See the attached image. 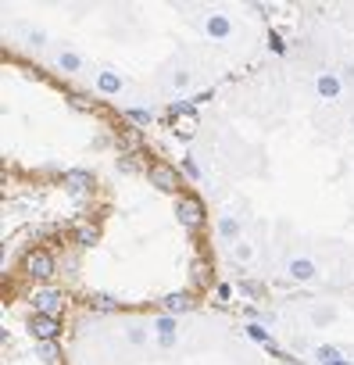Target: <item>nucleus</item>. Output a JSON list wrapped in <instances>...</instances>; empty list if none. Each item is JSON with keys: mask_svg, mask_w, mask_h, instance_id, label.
I'll use <instances>...</instances> for the list:
<instances>
[{"mask_svg": "<svg viewBox=\"0 0 354 365\" xmlns=\"http://www.w3.org/2000/svg\"><path fill=\"white\" fill-rule=\"evenodd\" d=\"M29 43H33V47H43V43H47V36H43L40 29H29Z\"/></svg>", "mask_w": 354, "mask_h": 365, "instance_id": "nucleus-25", "label": "nucleus"}, {"mask_svg": "<svg viewBox=\"0 0 354 365\" xmlns=\"http://www.w3.org/2000/svg\"><path fill=\"white\" fill-rule=\"evenodd\" d=\"M340 354H343V351H340V347H326V344H322V347H318V351H315V358H318V361H322V365H336V361H343V358H340Z\"/></svg>", "mask_w": 354, "mask_h": 365, "instance_id": "nucleus-14", "label": "nucleus"}, {"mask_svg": "<svg viewBox=\"0 0 354 365\" xmlns=\"http://www.w3.org/2000/svg\"><path fill=\"white\" fill-rule=\"evenodd\" d=\"M58 68H61V72H79V68H83V58L72 54V51H61V54H58Z\"/></svg>", "mask_w": 354, "mask_h": 365, "instance_id": "nucleus-13", "label": "nucleus"}, {"mask_svg": "<svg viewBox=\"0 0 354 365\" xmlns=\"http://www.w3.org/2000/svg\"><path fill=\"white\" fill-rule=\"evenodd\" d=\"M269 43H272V51H276V54H283V40H279L276 33H272V40H269Z\"/></svg>", "mask_w": 354, "mask_h": 365, "instance_id": "nucleus-28", "label": "nucleus"}, {"mask_svg": "<svg viewBox=\"0 0 354 365\" xmlns=\"http://www.w3.org/2000/svg\"><path fill=\"white\" fill-rule=\"evenodd\" d=\"M154 329H157L161 336H172V333H175V319H172V315H161V319L154 322Z\"/></svg>", "mask_w": 354, "mask_h": 365, "instance_id": "nucleus-16", "label": "nucleus"}, {"mask_svg": "<svg viewBox=\"0 0 354 365\" xmlns=\"http://www.w3.org/2000/svg\"><path fill=\"white\" fill-rule=\"evenodd\" d=\"M340 76L336 72H318V79H315V90H318V97L322 101H336L340 97Z\"/></svg>", "mask_w": 354, "mask_h": 365, "instance_id": "nucleus-6", "label": "nucleus"}, {"mask_svg": "<svg viewBox=\"0 0 354 365\" xmlns=\"http://www.w3.org/2000/svg\"><path fill=\"white\" fill-rule=\"evenodd\" d=\"M336 365H354V358H343V361H336Z\"/></svg>", "mask_w": 354, "mask_h": 365, "instance_id": "nucleus-29", "label": "nucleus"}, {"mask_svg": "<svg viewBox=\"0 0 354 365\" xmlns=\"http://www.w3.org/2000/svg\"><path fill=\"white\" fill-rule=\"evenodd\" d=\"M247 333H251L254 340H261V344H272V336H269V333H265L261 326H247Z\"/></svg>", "mask_w": 354, "mask_h": 365, "instance_id": "nucleus-21", "label": "nucleus"}, {"mask_svg": "<svg viewBox=\"0 0 354 365\" xmlns=\"http://www.w3.org/2000/svg\"><path fill=\"white\" fill-rule=\"evenodd\" d=\"M65 179H68V187H72V190H79V194L93 187V175H90V172H68Z\"/></svg>", "mask_w": 354, "mask_h": 365, "instance_id": "nucleus-12", "label": "nucleus"}, {"mask_svg": "<svg viewBox=\"0 0 354 365\" xmlns=\"http://www.w3.org/2000/svg\"><path fill=\"white\" fill-rule=\"evenodd\" d=\"M26 272H29L33 279H51V276H54V255L43 251V247L29 251V255H26Z\"/></svg>", "mask_w": 354, "mask_h": 365, "instance_id": "nucleus-1", "label": "nucleus"}, {"mask_svg": "<svg viewBox=\"0 0 354 365\" xmlns=\"http://www.w3.org/2000/svg\"><path fill=\"white\" fill-rule=\"evenodd\" d=\"M79 240H83V244H93V240H97V230H93V226H83V230H79Z\"/></svg>", "mask_w": 354, "mask_h": 365, "instance_id": "nucleus-22", "label": "nucleus"}, {"mask_svg": "<svg viewBox=\"0 0 354 365\" xmlns=\"http://www.w3.org/2000/svg\"><path fill=\"white\" fill-rule=\"evenodd\" d=\"M347 76H350V79H354V65H347Z\"/></svg>", "mask_w": 354, "mask_h": 365, "instance_id": "nucleus-30", "label": "nucleus"}, {"mask_svg": "<svg viewBox=\"0 0 354 365\" xmlns=\"http://www.w3.org/2000/svg\"><path fill=\"white\" fill-rule=\"evenodd\" d=\"M172 115H194V104H190V101H187V104H183V101L172 104Z\"/></svg>", "mask_w": 354, "mask_h": 365, "instance_id": "nucleus-23", "label": "nucleus"}, {"mask_svg": "<svg viewBox=\"0 0 354 365\" xmlns=\"http://www.w3.org/2000/svg\"><path fill=\"white\" fill-rule=\"evenodd\" d=\"M125 115H129L132 122H140V125H147V122H150V111H143V108H129Z\"/></svg>", "mask_w": 354, "mask_h": 365, "instance_id": "nucleus-20", "label": "nucleus"}, {"mask_svg": "<svg viewBox=\"0 0 354 365\" xmlns=\"http://www.w3.org/2000/svg\"><path fill=\"white\" fill-rule=\"evenodd\" d=\"M204 33L215 36V40H226V36L233 33V22H229L226 15H208V19H204Z\"/></svg>", "mask_w": 354, "mask_h": 365, "instance_id": "nucleus-8", "label": "nucleus"}, {"mask_svg": "<svg viewBox=\"0 0 354 365\" xmlns=\"http://www.w3.org/2000/svg\"><path fill=\"white\" fill-rule=\"evenodd\" d=\"M183 168H187V175H194V179H201V168L194 165V158H187V161H183Z\"/></svg>", "mask_w": 354, "mask_h": 365, "instance_id": "nucleus-26", "label": "nucleus"}, {"mask_svg": "<svg viewBox=\"0 0 354 365\" xmlns=\"http://www.w3.org/2000/svg\"><path fill=\"white\" fill-rule=\"evenodd\" d=\"M29 333L43 344V340H54V336L61 333V326H58V319H51V315H33V319H29Z\"/></svg>", "mask_w": 354, "mask_h": 365, "instance_id": "nucleus-5", "label": "nucleus"}, {"mask_svg": "<svg viewBox=\"0 0 354 365\" xmlns=\"http://www.w3.org/2000/svg\"><path fill=\"white\" fill-rule=\"evenodd\" d=\"M93 308H97V312H115V308H118V301H111V297H100V294H97V297H93Z\"/></svg>", "mask_w": 354, "mask_h": 365, "instance_id": "nucleus-18", "label": "nucleus"}, {"mask_svg": "<svg viewBox=\"0 0 354 365\" xmlns=\"http://www.w3.org/2000/svg\"><path fill=\"white\" fill-rule=\"evenodd\" d=\"M161 304H165V312H168V315H179V312H190V308H194V297L179 290V294H168Z\"/></svg>", "mask_w": 354, "mask_h": 365, "instance_id": "nucleus-9", "label": "nucleus"}, {"mask_svg": "<svg viewBox=\"0 0 354 365\" xmlns=\"http://www.w3.org/2000/svg\"><path fill=\"white\" fill-rule=\"evenodd\" d=\"M172 83H175V86H187V83H190V72H175Z\"/></svg>", "mask_w": 354, "mask_h": 365, "instance_id": "nucleus-27", "label": "nucleus"}, {"mask_svg": "<svg viewBox=\"0 0 354 365\" xmlns=\"http://www.w3.org/2000/svg\"><path fill=\"white\" fill-rule=\"evenodd\" d=\"M125 336H129V344H143V340H147V329H143V326H129Z\"/></svg>", "mask_w": 354, "mask_h": 365, "instance_id": "nucleus-19", "label": "nucleus"}, {"mask_svg": "<svg viewBox=\"0 0 354 365\" xmlns=\"http://www.w3.org/2000/svg\"><path fill=\"white\" fill-rule=\"evenodd\" d=\"M286 272H290V279H297V283H311V279L318 276L315 262H308V258H293V262L286 265Z\"/></svg>", "mask_w": 354, "mask_h": 365, "instance_id": "nucleus-7", "label": "nucleus"}, {"mask_svg": "<svg viewBox=\"0 0 354 365\" xmlns=\"http://www.w3.org/2000/svg\"><path fill=\"white\" fill-rule=\"evenodd\" d=\"M175 219H179L183 226H190V230H197L204 222V205L197 197H179L175 201Z\"/></svg>", "mask_w": 354, "mask_h": 365, "instance_id": "nucleus-2", "label": "nucleus"}, {"mask_svg": "<svg viewBox=\"0 0 354 365\" xmlns=\"http://www.w3.org/2000/svg\"><path fill=\"white\" fill-rule=\"evenodd\" d=\"M150 182H154L157 190H165V194L179 190V175H175V168H168V165H154L150 168Z\"/></svg>", "mask_w": 354, "mask_h": 365, "instance_id": "nucleus-4", "label": "nucleus"}, {"mask_svg": "<svg viewBox=\"0 0 354 365\" xmlns=\"http://www.w3.org/2000/svg\"><path fill=\"white\" fill-rule=\"evenodd\" d=\"M97 90H100V93H118V90H122V79H118L115 72H100V76H97Z\"/></svg>", "mask_w": 354, "mask_h": 365, "instance_id": "nucleus-11", "label": "nucleus"}, {"mask_svg": "<svg viewBox=\"0 0 354 365\" xmlns=\"http://www.w3.org/2000/svg\"><path fill=\"white\" fill-rule=\"evenodd\" d=\"M175 136H179V140H190V136H194V122H183L179 129H175Z\"/></svg>", "mask_w": 354, "mask_h": 365, "instance_id": "nucleus-24", "label": "nucleus"}, {"mask_svg": "<svg viewBox=\"0 0 354 365\" xmlns=\"http://www.w3.org/2000/svg\"><path fill=\"white\" fill-rule=\"evenodd\" d=\"M219 233H222V237H226V240H236V237H240V222H236V219H229V215H226V219H222V222H219ZM236 244H240V240H236Z\"/></svg>", "mask_w": 354, "mask_h": 365, "instance_id": "nucleus-15", "label": "nucleus"}, {"mask_svg": "<svg viewBox=\"0 0 354 365\" xmlns=\"http://www.w3.org/2000/svg\"><path fill=\"white\" fill-rule=\"evenodd\" d=\"M251 255H254V247H251V244H244V240L233 247V258H236V262H251Z\"/></svg>", "mask_w": 354, "mask_h": 365, "instance_id": "nucleus-17", "label": "nucleus"}, {"mask_svg": "<svg viewBox=\"0 0 354 365\" xmlns=\"http://www.w3.org/2000/svg\"><path fill=\"white\" fill-rule=\"evenodd\" d=\"M29 301L36 304V315H51V319H58V312H61V294H58V290L40 287V290H33Z\"/></svg>", "mask_w": 354, "mask_h": 365, "instance_id": "nucleus-3", "label": "nucleus"}, {"mask_svg": "<svg viewBox=\"0 0 354 365\" xmlns=\"http://www.w3.org/2000/svg\"><path fill=\"white\" fill-rule=\"evenodd\" d=\"M36 354H40L47 365H61V347H58L54 340H43V344H36Z\"/></svg>", "mask_w": 354, "mask_h": 365, "instance_id": "nucleus-10", "label": "nucleus"}]
</instances>
